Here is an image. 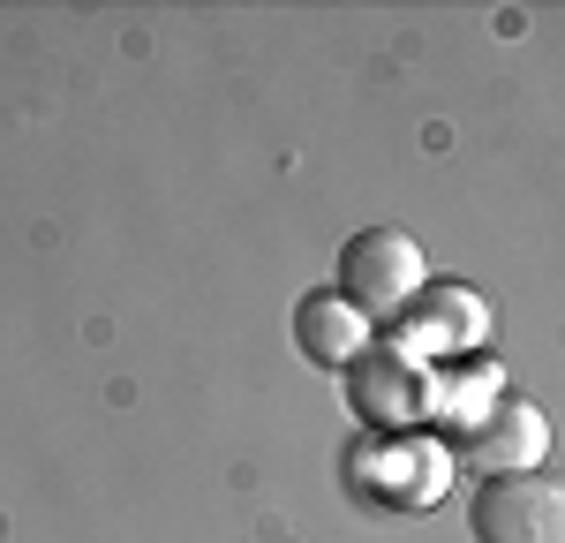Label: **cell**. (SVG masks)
I'll use <instances>...</instances> for the list:
<instances>
[{
    "label": "cell",
    "mask_w": 565,
    "mask_h": 543,
    "mask_svg": "<svg viewBox=\"0 0 565 543\" xmlns=\"http://www.w3.org/2000/svg\"><path fill=\"white\" fill-rule=\"evenodd\" d=\"M423 279H430V257H423V242L407 226H362V234H348V249H340V287L332 295L362 324H392V317L423 295Z\"/></svg>",
    "instance_id": "cell-1"
},
{
    "label": "cell",
    "mask_w": 565,
    "mask_h": 543,
    "mask_svg": "<svg viewBox=\"0 0 565 543\" xmlns=\"http://www.w3.org/2000/svg\"><path fill=\"white\" fill-rule=\"evenodd\" d=\"M468 529L476 543H558L565 536V491L527 468V476H482V491L468 498Z\"/></svg>",
    "instance_id": "cell-2"
},
{
    "label": "cell",
    "mask_w": 565,
    "mask_h": 543,
    "mask_svg": "<svg viewBox=\"0 0 565 543\" xmlns=\"http://www.w3.org/2000/svg\"><path fill=\"white\" fill-rule=\"evenodd\" d=\"M399 332V348L423 362V355H476L482 348V332H490V310H482V295L476 287H460V279H423V295L407 302V310L392 317Z\"/></svg>",
    "instance_id": "cell-3"
},
{
    "label": "cell",
    "mask_w": 565,
    "mask_h": 543,
    "mask_svg": "<svg viewBox=\"0 0 565 543\" xmlns=\"http://www.w3.org/2000/svg\"><path fill=\"white\" fill-rule=\"evenodd\" d=\"M348 385H354V415L362 423H415L430 407V377H423V362L399 340H370L348 362Z\"/></svg>",
    "instance_id": "cell-4"
},
{
    "label": "cell",
    "mask_w": 565,
    "mask_h": 543,
    "mask_svg": "<svg viewBox=\"0 0 565 543\" xmlns=\"http://www.w3.org/2000/svg\"><path fill=\"white\" fill-rule=\"evenodd\" d=\"M543 453H551V423H543V407L527 401V393H513V385H505L498 407L468 430V460H476L482 476H527Z\"/></svg>",
    "instance_id": "cell-5"
},
{
    "label": "cell",
    "mask_w": 565,
    "mask_h": 543,
    "mask_svg": "<svg viewBox=\"0 0 565 543\" xmlns=\"http://www.w3.org/2000/svg\"><path fill=\"white\" fill-rule=\"evenodd\" d=\"M370 340H377V332H370V324H362L340 295H324V287H317V295H302V302H295V348H302L317 370H348Z\"/></svg>",
    "instance_id": "cell-6"
},
{
    "label": "cell",
    "mask_w": 565,
    "mask_h": 543,
    "mask_svg": "<svg viewBox=\"0 0 565 543\" xmlns=\"http://www.w3.org/2000/svg\"><path fill=\"white\" fill-rule=\"evenodd\" d=\"M370 453H385V498H423L452 476V460H445V446H423V438H407V446H370Z\"/></svg>",
    "instance_id": "cell-7"
}]
</instances>
